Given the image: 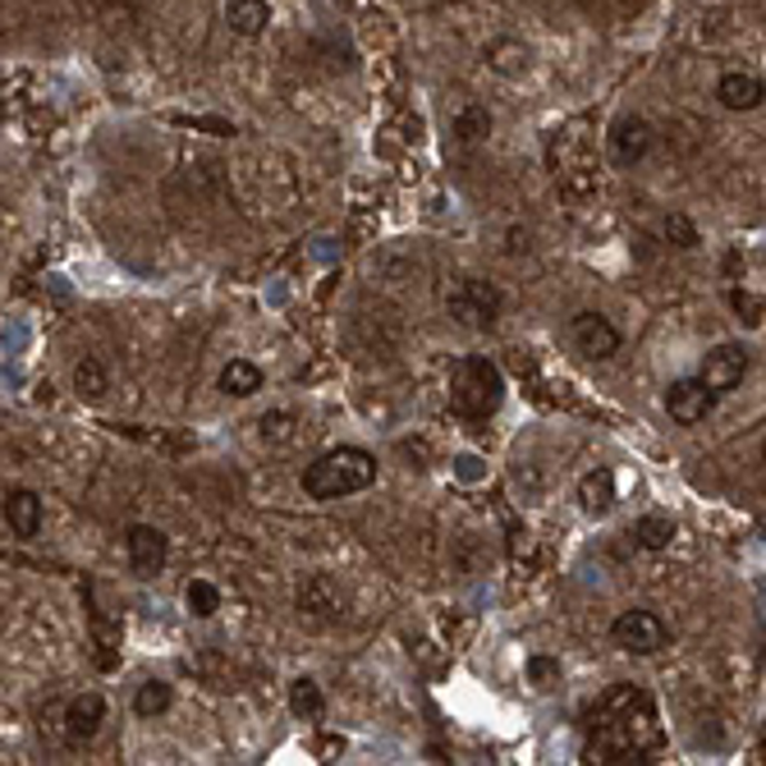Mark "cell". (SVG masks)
<instances>
[{
	"instance_id": "6da1fadb",
	"label": "cell",
	"mask_w": 766,
	"mask_h": 766,
	"mask_svg": "<svg viewBox=\"0 0 766 766\" xmlns=\"http://www.w3.org/2000/svg\"><path fill=\"white\" fill-rule=\"evenodd\" d=\"M642 698H647L642 688H634L625 716H610L606 703L592 711L588 762H652V753L661 744V730H657L652 703H642Z\"/></svg>"
},
{
	"instance_id": "7a4b0ae2",
	"label": "cell",
	"mask_w": 766,
	"mask_h": 766,
	"mask_svg": "<svg viewBox=\"0 0 766 766\" xmlns=\"http://www.w3.org/2000/svg\"><path fill=\"white\" fill-rule=\"evenodd\" d=\"M298 482L308 501H344V495H359L376 482V454H367L363 445H335L317 454Z\"/></svg>"
},
{
	"instance_id": "3957f363",
	"label": "cell",
	"mask_w": 766,
	"mask_h": 766,
	"mask_svg": "<svg viewBox=\"0 0 766 766\" xmlns=\"http://www.w3.org/2000/svg\"><path fill=\"white\" fill-rule=\"evenodd\" d=\"M505 400V376L491 359L464 354L450 363V413L464 423H487Z\"/></svg>"
},
{
	"instance_id": "277c9868",
	"label": "cell",
	"mask_w": 766,
	"mask_h": 766,
	"mask_svg": "<svg viewBox=\"0 0 766 766\" xmlns=\"http://www.w3.org/2000/svg\"><path fill=\"white\" fill-rule=\"evenodd\" d=\"M501 308H505V294L482 276H459L445 289V313L454 317V326H464V331H491L495 317H501Z\"/></svg>"
},
{
	"instance_id": "5b68a950",
	"label": "cell",
	"mask_w": 766,
	"mask_h": 766,
	"mask_svg": "<svg viewBox=\"0 0 766 766\" xmlns=\"http://www.w3.org/2000/svg\"><path fill=\"white\" fill-rule=\"evenodd\" d=\"M610 642L629 657H657L670 642V629H666V620L657 616V610L634 606V610H620V616L610 620Z\"/></svg>"
},
{
	"instance_id": "8992f818",
	"label": "cell",
	"mask_w": 766,
	"mask_h": 766,
	"mask_svg": "<svg viewBox=\"0 0 766 766\" xmlns=\"http://www.w3.org/2000/svg\"><path fill=\"white\" fill-rule=\"evenodd\" d=\"M606 143H610V161H616L620 170H634V166H642L647 157H652V147H657V129L647 125L642 115H620V120L610 125Z\"/></svg>"
},
{
	"instance_id": "52a82bcc",
	"label": "cell",
	"mask_w": 766,
	"mask_h": 766,
	"mask_svg": "<svg viewBox=\"0 0 766 766\" xmlns=\"http://www.w3.org/2000/svg\"><path fill=\"white\" fill-rule=\"evenodd\" d=\"M294 610L308 625H335L344 616V588L331 579V573H308L294 592Z\"/></svg>"
},
{
	"instance_id": "ba28073f",
	"label": "cell",
	"mask_w": 766,
	"mask_h": 766,
	"mask_svg": "<svg viewBox=\"0 0 766 766\" xmlns=\"http://www.w3.org/2000/svg\"><path fill=\"white\" fill-rule=\"evenodd\" d=\"M716 391L707 386L703 376H679V381H670L666 386V413H670V423H679V428H698V423H707V413L716 409Z\"/></svg>"
},
{
	"instance_id": "9c48e42d",
	"label": "cell",
	"mask_w": 766,
	"mask_h": 766,
	"mask_svg": "<svg viewBox=\"0 0 766 766\" xmlns=\"http://www.w3.org/2000/svg\"><path fill=\"white\" fill-rule=\"evenodd\" d=\"M125 551H129V569L138 579H157L170 560V538L151 523H129L125 528Z\"/></svg>"
},
{
	"instance_id": "30bf717a",
	"label": "cell",
	"mask_w": 766,
	"mask_h": 766,
	"mask_svg": "<svg viewBox=\"0 0 766 766\" xmlns=\"http://www.w3.org/2000/svg\"><path fill=\"white\" fill-rule=\"evenodd\" d=\"M748 367H753V354L744 350V344H716V350L703 359V381L716 391V395H730V391H739L744 386V376H748Z\"/></svg>"
},
{
	"instance_id": "8fae6325",
	"label": "cell",
	"mask_w": 766,
	"mask_h": 766,
	"mask_svg": "<svg viewBox=\"0 0 766 766\" xmlns=\"http://www.w3.org/2000/svg\"><path fill=\"white\" fill-rule=\"evenodd\" d=\"M569 335H573V350H579L583 359H592V363H606V359L620 354V331L601 313H579L569 322Z\"/></svg>"
},
{
	"instance_id": "7c38bea8",
	"label": "cell",
	"mask_w": 766,
	"mask_h": 766,
	"mask_svg": "<svg viewBox=\"0 0 766 766\" xmlns=\"http://www.w3.org/2000/svg\"><path fill=\"white\" fill-rule=\"evenodd\" d=\"M101 720H106V698L97 694V688H88V694H79L65 707V744H73V748L92 744L97 730H101Z\"/></svg>"
},
{
	"instance_id": "4fadbf2b",
	"label": "cell",
	"mask_w": 766,
	"mask_h": 766,
	"mask_svg": "<svg viewBox=\"0 0 766 766\" xmlns=\"http://www.w3.org/2000/svg\"><path fill=\"white\" fill-rule=\"evenodd\" d=\"M42 519H47V510H42V495L37 491H28V487L6 491V528L19 542H32L37 532H42Z\"/></svg>"
},
{
	"instance_id": "5bb4252c",
	"label": "cell",
	"mask_w": 766,
	"mask_h": 766,
	"mask_svg": "<svg viewBox=\"0 0 766 766\" xmlns=\"http://www.w3.org/2000/svg\"><path fill=\"white\" fill-rule=\"evenodd\" d=\"M716 97L725 110H757L766 101V84L748 69H725L716 79Z\"/></svg>"
},
{
	"instance_id": "9a60e30c",
	"label": "cell",
	"mask_w": 766,
	"mask_h": 766,
	"mask_svg": "<svg viewBox=\"0 0 766 766\" xmlns=\"http://www.w3.org/2000/svg\"><path fill=\"white\" fill-rule=\"evenodd\" d=\"M579 505H583V514H592V519H601V514L616 510V473H610V469H588V473L579 478Z\"/></svg>"
},
{
	"instance_id": "2e32d148",
	"label": "cell",
	"mask_w": 766,
	"mask_h": 766,
	"mask_svg": "<svg viewBox=\"0 0 766 766\" xmlns=\"http://www.w3.org/2000/svg\"><path fill=\"white\" fill-rule=\"evenodd\" d=\"M225 23H229V32H239V37H262L266 23H272V6H266V0H229Z\"/></svg>"
},
{
	"instance_id": "e0dca14e",
	"label": "cell",
	"mask_w": 766,
	"mask_h": 766,
	"mask_svg": "<svg viewBox=\"0 0 766 766\" xmlns=\"http://www.w3.org/2000/svg\"><path fill=\"white\" fill-rule=\"evenodd\" d=\"M262 367L253 363V359H229L225 367H220V391L225 395H235V400H248V395H257L262 391Z\"/></svg>"
},
{
	"instance_id": "ac0fdd59",
	"label": "cell",
	"mask_w": 766,
	"mask_h": 766,
	"mask_svg": "<svg viewBox=\"0 0 766 766\" xmlns=\"http://www.w3.org/2000/svg\"><path fill=\"white\" fill-rule=\"evenodd\" d=\"M298 432H303V418H298L294 409H272V413H262V418H257V436H262L266 445H276V450L294 445V441H298Z\"/></svg>"
},
{
	"instance_id": "d6986e66",
	"label": "cell",
	"mask_w": 766,
	"mask_h": 766,
	"mask_svg": "<svg viewBox=\"0 0 766 766\" xmlns=\"http://www.w3.org/2000/svg\"><path fill=\"white\" fill-rule=\"evenodd\" d=\"M106 391H110V372H106L101 359H79V363H73V395L97 404Z\"/></svg>"
},
{
	"instance_id": "ffe728a7",
	"label": "cell",
	"mask_w": 766,
	"mask_h": 766,
	"mask_svg": "<svg viewBox=\"0 0 766 766\" xmlns=\"http://www.w3.org/2000/svg\"><path fill=\"white\" fill-rule=\"evenodd\" d=\"M170 707H175V688H170L166 679H143V684H138L134 711H138L143 720H157V716H166Z\"/></svg>"
},
{
	"instance_id": "44dd1931",
	"label": "cell",
	"mask_w": 766,
	"mask_h": 766,
	"mask_svg": "<svg viewBox=\"0 0 766 766\" xmlns=\"http://www.w3.org/2000/svg\"><path fill=\"white\" fill-rule=\"evenodd\" d=\"M289 711H294L298 720H317V716L326 711V694H322V684H317L313 675H298V679L289 684Z\"/></svg>"
},
{
	"instance_id": "7402d4cb",
	"label": "cell",
	"mask_w": 766,
	"mask_h": 766,
	"mask_svg": "<svg viewBox=\"0 0 766 766\" xmlns=\"http://www.w3.org/2000/svg\"><path fill=\"white\" fill-rule=\"evenodd\" d=\"M634 538H638V547L642 551H670V542L679 538V528H675V519H666V514H642L638 519V528H634Z\"/></svg>"
},
{
	"instance_id": "603a6c76",
	"label": "cell",
	"mask_w": 766,
	"mask_h": 766,
	"mask_svg": "<svg viewBox=\"0 0 766 766\" xmlns=\"http://www.w3.org/2000/svg\"><path fill=\"white\" fill-rule=\"evenodd\" d=\"M184 606H188V616L194 620H212L220 610V588L212 579H188L184 583Z\"/></svg>"
},
{
	"instance_id": "cb8c5ba5",
	"label": "cell",
	"mask_w": 766,
	"mask_h": 766,
	"mask_svg": "<svg viewBox=\"0 0 766 766\" xmlns=\"http://www.w3.org/2000/svg\"><path fill=\"white\" fill-rule=\"evenodd\" d=\"M491 134V110L482 101H469L464 110L454 115V138L459 143H482Z\"/></svg>"
},
{
	"instance_id": "d4e9b609",
	"label": "cell",
	"mask_w": 766,
	"mask_h": 766,
	"mask_svg": "<svg viewBox=\"0 0 766 766\" xmlns=\"http://www.w3.org/2000/svg\"><path fill=\"white\" fill-rule=\"evenodd\" d=\"M487 65L495 69V73H519L523 65H528V47L523 42H510V37H501V42H487Z\"/></svg>"
},
{
	"instance_id": "484cf974",
	"label": "cell",
	"mask_w": 766,
	"mask_h": 766,
	"mask_svg": "<svg viewBox=\"0 0 766 766\" xmlns=\"http://www.w3.org/2000/svg\"><path fill=\"white\" fill-rule=\"evenodd\" d=\"M661 235H666V244L670 248H684V253H694L698 244H703V235H698V225L688 220L684 212H670L666 220H661Z\"/></svg>"
},
{
	"instance_id": "4316f807",
	"label": "cell",
	"mask_w": 766,
	"mask_h": 766,
	"mask_svg": "<svg viewBox=\"0 0 766 766\" xmlns=\"http://www.w3.org/2000/svg\"><path fill=\"white\" fill-rule=\"evenodd\" d=\"M725 303H730V313H735V322H744L748 331L753 326H762V313H766V303L753 294V289H744V285H730V294H725Z\"/></svg>"
},
{
	"instance_id": "83f0119b",
	"label": "cell",
	"mask_w": 766,
	"mask_h": 766,
	"mask_svg": "<svg viewBox=\"0 0 766 766\" xmlns=\"http://www.w3.org/2000/svg\"><path fill=\"white\" fill-rule=\"evenodd\" d=\"M528 684L532 688H551V684H560V661H551V657H528Z\"/></svg>"
},
{
	"instance_id": "f1b7e54d",
	"label": "cell",
	"mask_w": 766,
	"mask_h": 766,
	"mask_svg": "<svg viewBox=\"0 0 766 766\" xmlns=\"http://www.w3.org/2000/svg\"><path fill=\"white\" fill-rule=\"evenodd\" d=\"M454 464H459V478H464V482H478V478H482V469H478V459H473V454H459Z\"/></svg>"
}]
</instances>
